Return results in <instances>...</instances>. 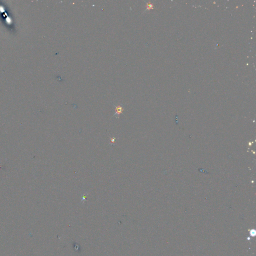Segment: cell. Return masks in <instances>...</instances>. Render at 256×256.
<instances>
[{"instance_id": "6da1fadb", "label": "cell", "mask_w": 256, "mask_h": 256, "mask_svg": "<svg viewBox=\"0 0 256 256\" xmlns=\"http://www.w3.org/2000/svg\"><path fill=\"white\" fill-rule=\"evenodd\" d=\"M115 107L116 112L115 114L114 115V116H115L117 119H118L119 118L120 115L124 111V109L122 106L120 105H118V106L115 105Z\"/></svg>"}, {"instance_id": "7a4b0ae2", "label": "cell", "mask_w": 256, "mask_h": 256, "mask_svg": "<svg viewBox=\"0 0 256 256\" xmlns=\"http://www.w3.org/2000/svg\"><path fill=\"white\" fill-rule=\"evenodd\" d=\"M154 8V6L152 4H151V3H148L147 4V9L146 10H150V9H153Z\"/></svg>"}, {"instance_id": "3957f363", "label": "cell", "mask_w": 256, "mask_h": 256, "mask_svg": "<svg viewBox=\"0 0 256 256\" xmlns=\"http://www.w3.org/2000/svg\"><path fill=\"white\" fill-rule=\"evenodd\" d=\"M116 142V138H113L112 139H111V143L114 144Z\"/></svg>"}, {"instance_id": "277c9868", "label": "cell", "mask_w": 256, "mask_h": 256, "mask_svg": "<svg viewBox=\"0 0 256 256\" xmlns=\"http://www.w3.org/2000/svg\"><path fill=\"white\" fill-rule=\"evenodd\" d=\"M87 195L85 194V195H84L82 197V201H85L86 200V197H87Z\"/></svg>"}]
</instances>
